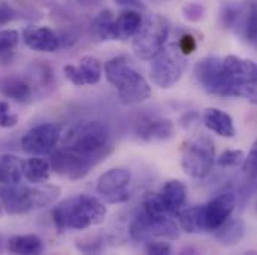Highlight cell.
I'll list each match as a JSON object with an SVG mask.
<instances>
[{
    "mask_svg": "<svg viewBox=\"0 0 257 255\" xmlns=\"http://www.w3.org/2000/svg\"><path fill=\"white\" fill-rule=\"evenodd\" d=\"M51 215L59 231H79L102 224L106 218V207L97 197L79 194L57 204Z\"/></svg>",
    "mask_w": 257,
    "mask_h": 255,
    "instance_id": "obj_1",
    "label": "cell"
},
{
    "mask_svg": "<svg viewBox=\"0 0 257 255\" xmlns=\"http://www.w3.org/2000/svg\"><path fill=\"white\" fill-rule=\"evenodd\" d=\"M60 187L56 185L38 184L36 187H26L18 182L3 187L0 198L9 215H21L53 204L60 197Z\"/></svg>",
    "mask_w": 257,
    "mask_h": 255,
    "instance_id": "obj_2",
    "label": "cell"
},
{
    "mask_svg": "<svg viewBox=\"0 0 257 255\" xmlns=\"http://www.w3.org/2000/svg\"><path fill=\"white\" fill-rule=\"evenodd\" d=\"M111 140V130L102 121H82L69 128L64 134V149L84 157L102 160Z\"/></svg>",
    "mask_w": 257,
    "mask_h": 255,
    "instance_id": "obj_3",
    "label": "cell"
},
{
    "mask_svg": "<svg viewBox=\"0 0 257 255\" xmlns=\"http://www.w3.org/2000/svg\"><path fill=\"white\" fill-rule=\"evenodd\" d=\"M105 76L115 87L124 105H136L151 96V88L145 78L128 66L126 57H114L105 63Z\"/></svg>",
    "mask_w": 257,
    "mask_h": 255,
    "instance_id": "obj_4",
    "label": "cell"
},
{
    "mask_svg": "<svg viewBox=\"0 0 257 255\" xmlns=\"http://www.w3.org/2000/svg\"><path fill=\"white\" fill-rule=\"evenodd\" d=\"M194 78L206 93L221 97H239L245 84L244 79L233 78L218 57L199 60L194 66Z\"/></svg>",
    "mask_w": 257,
    "mask_h": 255,
    "instance_id": "obj_5",
    "label": "cell"
},
{
    "mask_svg": "<svg viewBox=\"0 0 257 255\" xmlns=\"http://www.w3.org/2000/svg\"><path fill=\"white\" fill-rule=\"evenodd\" d=\"M169 36L168 21L160 15H151L144 23L139 32L133 36L132 50L141 60H153L163 51Z\"/></svg>",
    "mask_w": 257,
    "mask_h": 255,
    "instance_id": "obj_6",
    "label": "cell"
},
{
    "mask_svg": "<svg viewBox=\"0 0 257 255\" xmlns=\"http://www.w3.org/2000/svg\"><path fill=\"white\" fill-rule=\"evenodd\" d=\"M215 158L212 140L205 134H197L187 140L181 152L183 170L193 178L202 179L209 175Z\"/></svg>",
    "mask_w": 257,
    "mask_h": 255,
    "instance_id": "obj_7",
    "label": "cell"
},
{
    "mask_svg": "<svg viewBox=\"0 0 257 255\" xmlns=\"http://www.w3.org/2000/svg\"><path fill=\"white\" fill-rule=\"evenodd\" d=\"M186 56L181 54L178 48L174 45L169 48H163L162 53H159L154 59L150 69V78L154 85L160 88H172L183 76L184 67H186Z\"/></svg>",
    "mask_w": 257,
    "mask_h": 255,
    "instance_id": "obj_8",
    "label": "cell"
},
{
    "mask_svg": "<svg viewBox=\"0 0 257 255\" xmlns=\"http://www.w3.org/2000/svg\"><path fill=\"white\" fill-rule=\"evenodd\" d=\"M130 237L138 242L156 239L175 240L180 237L178 225L169 216H150L141 212L130 224Z\"/></svg>",
    "mask_w": 257,
    "mask_h": 255,
    "instance_id": "obj_9",
    "label": "cell"
},
{
    "mask_svg": "<svg viewBox=\"0 0 257 255\" xmlns=\"http://www.w3.org/2000/svg\"><path fill=\"white\" fill-rule=\"evenodd\" d=\"M236 206L233 192H221L206 204L200 206V231H215L226 222Z\"/></svg>",
    "mask_w": 257,
    "mask_h": 255,
    "instance_id": "obj_10",
    "label": "cell"
},
{
    "mask_svg": "<svg viewBox=\"0 0 257 255\" xmlns=\"http://www.w3.org/2000/svg\"><path fill=\"white\" fill-rule=\"evenodd\" d=\"M99 161H100L99 158L84 157V155L75 154L72 151L62 148L60 151L53 154L51 169L64 178L76 181V179L84 178L91 170V167H94Z\"/></svg>",
    "mask_w": 257,
    "mask_h": 255,
    "instance_id": "obj_11",
    "label": "cell"
},
{
    "mask_svg": "<svg viewBox=\"0 0 257 255\" xmlns=\"http://www.w3.org/2000/svg\"><path fill=\"white\" fill-rule=\"evenodd\" d=\"M132 175L127 169H111L97 179V192L106 203H124L130 197Z\"/></svg>",
    "mask_w": 257,
    "mask_h": 255,
    "instance_id": "obj_12",
    "label": "cell"
},
{
    "mask_svg": "<svg viewBox=\"0 0 257 255\" xmlns=\"http://www.w3.org/2000/svg\"><path fill=\"white\" fill-rule=\"evenodd\" d=\"M59 139H60V133L57 126L51 123H44L30 128L24 134L21 140V148L24 152L30 155H45L56 148Z\"/></svg>",
    "mask_w": 257,
    "mask_h": 255,
    "instance_id": "obj_13",
    "label": "cell"
},
{
    "mask_svg": "<svg viewBox=\"0 0 257 255\" xmlns=\"http://www.w3.org/2000/svg\"><path fill=\"white\" fill-rule=\"evenodd\" d=\"M135 133L145 142L168 140L174 134V123L159 115H142L135 121Z\"/></svg>",
    "mask_w": 257,
    "mask_h": 255,
    "instance_id": "obj_14",
    "label": "cell"
},
{
    "mask_svg": "<svg viewBox=\"0 0 257 255\" xmlns=\"http://www.w3.org/2000/svg\"><path fill=\"white\" fill-rule=\"evenodd\" d=\"M23 41L30 50L38 53H56L60 47L59 36L45 26H30L24 29Z\"/></svg>",
    "mask_w": 257,
    "mask_h": 255,
    "instance_id": "obj_15",
    "label": "cell"
},
{
    "mask_svg": "<svg viewBox=\"0 0 257 255\" xmlns=\"http://www.w3.org/2000/svg\"><path fill=\"white\" fill-rule=\"evenodd\" d=\"M202 120H203V124L206 126V128L217 133L218 136L235 137V134H236V128L233 126L232 117L221 109H217V108L205 109Z\"/></svg>",
    "mask_w": 257,
    "mask_h": 255,
    "instance_id": "obj_16",
    "label": "cell"
},
{
    "mask_svg": "<svg viewBox=\"0 0 257 255\" xmlns=\"http://www.w3.org/2000/svg\"><path fill=\"white\" fill-rule=\"evenodd\" d=\"M0 93L15 102L24 103L32 99V85L21 76L8 75L0 79Z\"/></svg>",
    "mask_w": 257,
    "mask_h": 255,
    "instance_id": "obj_17",
    "label": "cell"
},
{
    "mask_svg": "<svg viewBox=\"0 0 257 255\" xmlns=\"http://www.w3.org/2000/svg\"><path fill=\"white\" fill-rule=\"evenodd\" d=\"M159 195L165 203L166 209L169 210V213L174 215L180 209H183V206L187 201V187L184 185V182L178 179H171L163 185Z\"/></svg>",
    "mask_w": 257,
    "mask_h": 255,
    "instance_id": "obj_18",
    "label": "cell"
},
{
    "mask_svg": "<svg viewBox=\"0 0 257 255\" xmlns=\"http://www.w3.org/2000/svg\"><path fill=\"white\" fill-rule=\"evenodd\" d=\"M142 17L135 9H126L120 12V15L115 18V39L124 41L128 38H133L139 29L142 27Z\"/></svg>",
    "mask_w": 257,
    "mask_h": 255,
    "instance_id": "obj_19",
    "label": "cell"
},
{
    "mask_svg": "<svg viewBox=\"0 0 257 255\" xmlns=\"http://www.w3.org/2000/svg\"><path fill=\"white\" fill-rule=\"evenodd\" d=\"M24 161L12 154H0V184H18L23 178Z\"/></svg>",
    "mask_w": 257,
    "mask_h": 255,
    "instance_id": "obj_20",
    "label": "cell"
},
{
    "mask_svg": "<svg viewBox=\"0 0 257 255\" xmlns=\"http://www.w3.org/2000/svg\"><path fill=\"white\" fill-rule=\"evenodd\" d=\"M50 173H51V163L47 161L45 158H41L39 155H33L32 158L24 161L23 176L33 185L48 182Z\"/></svg>",
    "mask_w": 257,
    "mask_h": 255,
    "instance_id": "obj_21",
    "label": "cell"
},
{
    "mask_svg": "<svg viewBox=\"0 0 257 255\" xmlns=\"http://www.w3.org/2000/svg\"><path fill=\"white\" fill-rule=\"evenodd\" d=\"M8 249L12 254L38 255L44 252L45 246L42 243V239L36 234H18L12 236L8 240Z\"/></svg>",
    "mask_w": 257,
    "mask_h": 255,
    "instance_id": "obj_22",
    "label": "cell"
},
{
    "mask_svg": "<svg viewBox=\"0 0 257 255\" xmlns=\"http://www.w3.org/2000/svg\"><path fill=\"white\" fill-rule=\"evenodd\" d=\"M245 233L244 222L241 219H227L215 230V239L226 246L236 245L242 240Z\"/></svg>",
    "mask_w": 257,
    "mask_h": 255,
    "instance_id": "obj_23",
    "label": "cell"
},
{
    "mask_svg": "<svg viewBox=\"0 0 257 255\" xmlns=\"http://www.w3.org/2000/svg\"><path fill=\"white\" fill-rule=\"evenodd\" d=\"M93 30H94L96 38L102 42L115 39V18L109 9L102 11L96 17L93 23Z\"/></svg>",
    "mask_w": 257,
    "mask_h": 255,
    "instance_id": "obj_24",
    "label": "cell"
},
{
    "mask_svg": "<svg viewBox=\"0 0 257 255\" xmlns=\"http://www.w3.org/2000/svg\"><path fill=\"white\" fill-rule=\"evenodd\" d=\"M78 67H79V72L84 78L85 85H96L100 82L103 66H102V62L99 59L91 57V56H85L79 60Z\"/></svg>",
    "mask_w": 257,
    "mask_h": 255,
    "instance_id": "obj_25",
    "label": "cell"
},
{
    "mask_svg": "<svg viewBox=\"0 0 257 255\" xmlns=\"http://www.w3.org/2000/svg\"><path fill=\"white\" fill-rule=\"evenodd\" d=\"M177 216H178V222L184 231H187V233L200 231V206L180 209L177 212Z\"/></svg>",
    "mask_w": 257,
    "mask_h": 255,
    "instance_id": "obj_26",
    "label": "cell"
},
{
    "mask_svg": "<svg viewBox=\"0 0 257 255\" xmlns=\"http://www.w3.org/2000/svg\"><path fill=\"white\" fill-rule=\"evenodd\" d=\"M20 44V33L17 30L8 29L0 30V60L9 59Z\"/></svg>",
    "mask_w": 257,
    "mask_h": 255,
    "instance_id": "obj_27",
    "label": "cell"
},
{
    "mask_svg": "<svg viewBox=\"0 0 257 255\" xmlns=\"http://www.w3.org/2000/svg\"><path fill=\"white\" fill-rule=\"evenodd\" d=\"M244 161H245V154H244V151H241V149H230V151H226V152H223V154L218 157V160H217L218 166H221V167H238V166H241Z\"/></svg>",
    "mask_w": 257,
    "mask_h": 255,
    "instance_id": "obj_28",
    "label": "cell"
},
{
    "mask_svg": "<svg viewBox=\"0 0 257 255\" xmlns=\"http://www.w3.org/2000/svg\"><path fill=\"white\" fill-rule=\"evenodd\" d=\"M244 30L248 41H257V5L250 6Z\"/></svg>",
    "mask_w": 257,
    "mask_h": 255,
    "instance_id": "obj_29",
    "label": "cell"
},
{
    "mask_svg": "<svg viewBox=\"0 0 257 255\" xmlns=\"http://www.w3.org/2000/svg\"><path fill=\"white\" fill-rule=\"evenodd\" d=\"M183 15L187 21L190 23H197L203 18L205 15V8L200 5V3H196V2H192V3H186L183 6Z\"/></svg>",
    "mask_w": 257,
    "mask_h": 255,
    "instance_id": "obj_30",
    "label": "cell"
},
{
    "mask_svg": "<svg viewBox=\"0 0 257 255\" xmlns=\"http://www.w3.org/2000/svg\"><path fill=\"white\" fill-rule=\"evenodd\" d=\"M145 251L147 254L151 255H169L172 252V248L168 242H163L162 240H150L147 242V246H145Z\"/></svg>",
    "mask_w": 257,
    "mask_h": 255,
    "instance_id": "obj_31",
    "label": "cell"
},
{
    "mask_svg": "<svg viewBox=\"0 0 257 255\" xmlns=\"http://www.w3.org/2000/svg\"><path fill=\"white\" fill-rule=\"evenodd\" d=\"M64 76L76 87H84L85 82H84V78L79 72V67L78 66H73V64H66L63 67Z\"/></svg>",
    "mask_w": 257,
    "mask_h": 255,
    "instance_id": "obj_32",
    "label": "cell"
},
{
    "mask_svg": "<svg viewBox=\"0 0 257 255\" xmlns=\"http://www.w3.org/2000/svg\"><path fill=\"white\" fill-rule=\"evenodd\" d=\"M76 249L81 251V252H85V254H97V252L102 251V245L97 240H91V242L78 240L76 242Z\"/></svg>",
    "mask_w": 257,
    "mask_h": 255,
    "instance_id": "obj_33",
    "label": "cell"
},
{
    "mask_svg": "<svg viewBox=\"0 0 257 255\" xmlns=\"http://www.w3.org/2000/svg\"><path fill=\"white\" fill-rule=\"evenodd\" d=\"M196 39L193 38L192 35H184L181 39H180V44H178V50L181 51L183 56H190L193 51L196 50Z\"/></svg>",
    "mask_w": 257,
    "mask_h": 255,
    "instance_id": "obj_34",
    "label": "cell"
},
{
    "mask_svg": "<svg viewBox=\"0 0 257 255\" xmlns=\"http://www.w3.org/2000/svg\"><path fill=\"white\" fill-rule=\"evenodd\" d=\"M245 170L250 175H257V140L254 142L248 157L245 158Z\"/></svg>",
    "mask_w": 257,
    "mask_h": 255,
    "instance_id": "obj_35",
    "label": "cell"
},
{
    "mask_svg": "<svg viewBox=\"0 0 257 255\" xmlns=\"http://www.w3.org/2000/svg\"><path fill=\"white\" fill-rule=\"evenodd\" d=\"M12 18H14V12L11 6H8L5 2H0V26L8 24L9 21H12Z\"/></svg>",
    "mask_w": 257,
    "mask_h": 255,
    "instance_id": "obj_36",
    "label": "cell"
},
{
    "mask_svg": "<svg viewBox=\"0 0 257 255\" xmlns=\"http://www.w3.org/2000/svg\"><path fill=\"white\" fill-rule=\"evenodd\" d=\"M17 123H18V117L9 112V114H8V115L0 121V127L2 128L15 127V126H17Z\"/></svg>",
    "mask_w": 257,
    "mask_h": 255,
    "instance_id": "obj_37",
    "label": "cell"
},
{
    "mask_svg": "<svg viewBox=\"0 0 257 255\" xmlns=\"http://www.w3.org/2000/svg\"><path fill=\"white\" fill-rule=\"evenodd\" d=\"M118 5H123V6H128V8H138L141 6L139 0H115Z\"/></svg>",
    "mask_w": 257,
    "mask_h": 255,
    "instance_id": "obj_38",
    "label": "cell"
},
{
    "mask_svg": "<svg viewBox=\"0 0 257 255\" xmlns=\"http://www.w3.org/2000/svg\"><path fill=\"white\" fill-rule=\"evenodd\" d=\"M9 114V103L6 102H0V121Z\"/></svg>",
    "mask_w": 257,
    "mask_h": 255,
    "instance_id": "obj_39",
    "label": "cell"
},
{
    "mask_svg": "<svg viewBox=\"0 0 257 255\" xmlns=\"http://www.w3.org/2000/svg\"><path fill=\"white\" fill-rule=\"evenodd\" d=\"M0 246H2V242H0Z\"/></svg>",
    "mask_w": 257,
    "mask_h": 255,
    "instance_id": "obj_40",
    "label": "cell"
},
{
    "mask_svg": "<svg viewBox=\"0 0 257 255\" xmlns=\"http://www.w3.org/2000/svg\"><path fill=\"white\" fill-rule=\"evenodd\" d=\"M256 212H257V206H256Z\"/></svg>",
    "mask_w": 257,
    "mask_h": 255,
    "instance_id": "obj_41",
    "label": "cell"
}]
</instances>
